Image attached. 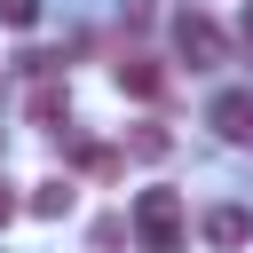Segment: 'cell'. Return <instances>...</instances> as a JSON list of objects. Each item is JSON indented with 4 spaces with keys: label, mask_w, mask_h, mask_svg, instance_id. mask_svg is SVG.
<instances>
[{
    "label": "cell",
    "mask_w": 253,
    "mask_h": 253,
    "mask_svg": "<svg viewBox=\"0 0 253 253\" xmlns=\"http://www.w3.org/2000/svg\"><path fill=\"white\" fill-rule=\"evenodd\" d=\"M134 237H142V253H182V198L174 190H142L134 198Z\"/></svg>",
    "instance_id": "obj_1"
},
{
    "label": "cell",
    "mask_w": 253,
    "mask_h": 253,
    "mask_svg": "<svg viewBox=\"0 0 253 253\" xmlns=\"http://www.w3.org/2000/svg\"><path fill=\"white\" fill-rule=\"evenodd\" d=\"M174 47H182L190 71H213V63L229 55V40H221V24H213L206 8H182V16H174Z\"/></svg>",
    "instance_id": "obj_2"
},
{
    "label": "cell",
    "mask_w": 253,
    "mask_h": 253,
    "mask_svg": "<svg viewBox=\"0 0 253 253\" xmlns=\"http://www.w3.org/2000/svg\"><path fill=\"white\" fill-rule=\"evenodd\" d=\"M206 126H213L221 142H237V150H245V142H253V95H245V87H229V95H213V111H206Z\"/></svg>",
    "instance_id": "obj_3"
},
{
    "label": "cell",
    "mask_w": 253,
    "mask_h": 253,
    "mask_svg": "<svg viewBox=\"0 0 253 253\" xmlns=\"http://www.w3.org/2000/svg\"><path fill=\"white\" fill-rule=\"evenodd\" d=\"M245 237H253V213H245V206H213V213H206V245H221V253H237Z\"/></svg>",
    "instance_id": "obj_4"
},
{
    "label": "cell",
    "mask_w": 253,
    "mask_h": 253,
    "mask_svg": "<svg viewBox=\"0 0 253 253\" xmlns=\"http://www.w3.org/2000/svg\"><path fill=\"white\" fill-rule=\"evenodd\" d=\"M71 198H79V190H71V174H47V182L24 198V213H40V221H63V213H71Z\"/></svg>",
    "instance_id": "obj_5"
},
{
    "label": "cell",
    "mask_w": 253,
    "mask_h": 253,
    "mask_svg": "<svg viewBox=\"0 0 253 253\" xmlns=\"http://www.w3.org/2000/svg\"><path fill=\"white\" fill-rule=\"evenodd\" d=\"M119 87H126V95H158V87H166V71H158L150 55H126V63H119Z\"/></svg>",
    "instance_id": "obj_6"
},
{
    "label": "cell",
    "mask_w": 253,
    "mask_h": 253,
    "mask_svg": "<svg viewBox=\"0 0 253 253\" xmlns=\"http://www.w3.org/2000/svg\"><path fill=\"white\" fill-rule=\"evenodd\" d=\"M24 111H32V119H40V126H55V119H63V111H71V103H63V87H55V79H40V87H32V103H24Z\"/></svg>",
    "instance_id": "obj_7"
},
{
    "label": "cell",
    "mask_w": 253,
    "mask_h": 253,
    "mask_svg": "<svg viewBox=\"0 0 253 253\" xmlns=\"http://www.w3.org/2000/svg\"><path fill=\"white\" fill-rule=\"evenodd\" d=\"M126 150H134V158H166V150H174V134H166V126H134V134H126Z\"/></svg>",
    "instance_id": "obj_8"
},
{
    "label": "cell",
    "mask_w": 253,
    "mask_h": 253,
    "mask_svg": "<svg viewBox=\"0 0 253 253\" xmlns=\"http://www.w3.org/2000/svg\"><path fill=\"white\" fill-rule=\"evenodd\" d=\"M79 166H87V174H119V150H111V142H79Z\"/></svg>",
    "instance_id": "obj_9"
},
{
    "label": "cell",
    "mask_w": 253,
    "mask_h": 253,
    "mask_svg": "<svg viewBox=\"0 0 253 253\" xmlns=\"http://www.w3.org/2000/svg\"><path fill=\"white\" fill-rule=\"evenodd\" d=\"M0 24H8V32H32V24H40V0H0Z\"/></svg>",
    "instance_id": "obj_10"
},
{
    "label": "cell",
    "mask_w": 253,
    "mask_h": 253,
    "mask_svg": "<svg viewBox=\"0 0 253 253\" xmlns=\"http://www.w3.org/2000/svg\"><path fill=\"white\" fill-rule=\"evenodd\" d=\"M16 213H24V198H16V182H8V174H0V229H8V221H16Z\"/></svg>",
    "instance_id": "obj_11"
},
{
    "label": "cell",
    "mask_w": 253,
    "mask_h": 253,
    "mask_svg": "<svg viewBox=\"0 0 253 253\" xmlns=\"http://www.w3.org/2000/svg\"><path fill=\"white\" fill-rule=\"evenodd\" d=\"M237 32H245V47H253V0H245V16H237Z\"/></svg>",
    "instance_id": "obj_12"
}]
</instances>
